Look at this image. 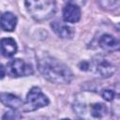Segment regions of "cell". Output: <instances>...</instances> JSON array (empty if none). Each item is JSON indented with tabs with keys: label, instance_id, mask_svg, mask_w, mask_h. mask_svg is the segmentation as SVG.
Returning a JSON list of instances; mask_svg holds the SVG:
<instances>
[{
	"label": "cell",
	"instance_id": "1",
	"mask_svg": "<svg viewBox=\"0 0 120 120\" xmlns=\"http://www.w3.org/2000/svg\"><path fill=\"white\" fill-rule=\"evenodd\" d=\"M38 68L41 75L51 82L69 83L73 79V73L70 68L52 56H43L38 60Z\"/></svg>",
	"mask_w": 120,
	"mask_h": 120
},
{
	"label": "cell",
	"instance_id": "2",
	"mask_svg": "<svg viewBox=\"0 0 120 120\" xmlns=\"http://www.w3.org/2000/svg\"><path fill=\"white\" fill-rule=\"evenodd\" d=\"M24 4L30 16L38 22L49 20L56 8L55 0H25Z\"/></svg>",
	"mask_w": 120,
	"mask_h": 120
},
{
	"label": "cell",
	"instance_id": "3",
	"mask_svg": "<svg viewBox=\"0 0 120 120\" xmlns=\"http://www.w3.org/2000/svg\"><path fill=\"white\" fill-rule=\"evenodd\" d=\"M73 110L77 114H79L82 117H84L85 113L88 112L93 118H103L108 112V108L103 102L92 101L87 106L84 102H82V100L79 98H77L74 101Z\"/></svg>",
	"mask_w": 120,
	"mask_h": 120
},
{
	"label": "cell",
	"instance_id": "4",
	"mask_svg": "<svg viewBox=\"0 0 120 120\" xmlns=\"http://www.w3.org/2000/svg\"><path fill=\"white\" fill-rule=\"evenodd\" d=\"M49 103V98L42 93L40 88L34 86L27 93L25 102L22 104V107L24 112H33L47 106Z\"/></svg>",
	"mask_w": 120,
	"mask_h": 120
},
{
	"label": "cell",
	"instance_id": "5",
	"mask_svg": "<svg viewBox=\"0 0 120 120\" xmlns=\"http://www.w3.org/2000/svg\"><path fill=\"white\" fill-rule=\"evenodd\" d=\"M88 70L101 78H109L116 71V67L103 55L95 56L90 63H88Z\"/></svg>",
	"mask_w": 120,
	"mask_h": 120
},
{
	"label": "cell",
	"instance_id": "6",
	"mask_svg": "<svg viewBox=\"0 0 120 120\" xmlns=\"http://www.w3.org/2000/svg\"><path fill=\"white\" fill-rule=\"evenodd\" d=\"M7 71L10 77L17 78V77L27 76V75L32 74L33 68L31 66L26 64L23 60L20 58H15L8 63Z\"/></svg>",
	"mask_w": 120,
	"mask_h": 120
},
{
	"label": "cell",
	"instance_id": "7",
	"mask_svg": "<svg viewBox=\"0 0 120 120\" xmlns=\"http://www.w3.org/2000/svg\"><path fill=\"white\" fill-rule=\"evenodd\" d=\"M98 45L106 52H117L119 50L120 43L118 38L112 37V35L104 34L99 38Z\"/></svg>",
	"mask_w": 120,
	"mask_h": 120
},
{
	"label": "cell",
	"instance_id": "8",
	"mask_svg": "<svg viewBox=\"0 0 120 120\" xmlns=\"http://www.w3.org/2000/svg\"><path fill=\"white\" fill-rule=\"evenodd\" d=\"M63 19L67 22H77L81 19V8L77 5L67 4L63 9Z\"/></svg>",
	"mask_w": 120,
	"mask_h": 120
},
{
	"label": "cell",
	"instance_id": "9",
	"mask_svg": "<svg viewBox=\"0 0 120 120\" xmlns=\"http://www.w3.org/2000/svg\"><path fill=\"white\" fill-rule=\"evenodd\" d=\"M51 27L53 32L61 38H71L74 35V29L72 27L59 21H53L51 23Z\"/></svg>",
	"mask_w": 120,
	"mask_h": 120
},
{
	"label": "cell",
	"instance_id": "10",
	"mask_svg": "<svg viewBox=\"0 0 120 120\" xmlns=\"http://www.w3.org/2000/svg\"><path fill=\"white\" fill-rule=\"evenodd\" d=\"M0 102L3 105H5L6 107H8L13 110L21 108L23 104L22 100L19 97L13 95V94H10V93H1L0 94Z\"/></svg>",
	"mask_w": 120,
	"mask_h": 120
},
{
	"label": "cell",
	"instance_id": "11",
	"mask_svg": "<svg viewBox=\"0 0 120 120\" xmlns=\"http://www.w3.org/2000/svg\"><path fill=\"white\" fill-rule=\"evenodd\" d=\"M0 51L6 57L13 56L17 52L16 41L12 38H3L0 39Z\"/></svg>",
	"mask_w": 120,
	"mask_h": 120
},
{
	"label": "cell",
	"instance_id": "12",
	"mask_svg": "<svg viewBox=\"0 0 120 120\" xmlns=\"http://www.w3.org/2000/svg\"><path fill=\"white\" fill-rule=\"evenodd\" d=\"M17 24V17L11 12H5L0 17V27L8 32H12Z\"/></svg>",
	"mask_w": 120,
	"mask_h": 120
},
{
	"label": "cell",
	"instance_id": "13",
	"mask_svg": "<svg viewBox=\"0 0 120 120\" xmlns=\"http://www.w3.org/2000/svg\"><path fill=\"white\" fill-rule=\"evenodd\" d=\"M100 3L102 7L108 9H114L119 7V0H100Z\"/></svg>",
	"mask_w": 120,
	"mask_h": 120
},
{
	"label": "cell",
	"instance_id": "14",
	"mask_svg": "<svg viewBox=\"0 0 120 120\" xmlns=\"http://www.w3.org/2000/svg\"><path fill=\"white\" fill-rule=\"evenodd\" d=\"M101 97L106 101H112L114 99L115 94H114V91L112 89H104L101 92Z\"/></svg>",
	"mask_w": 120,
	"mask_h": 120
},
{
	"label": "cell",
	"instance_id": "15",
	"mask_svg": "<svg viewBox=\"0 0 120 120\" xmlns=\"http://www.w3.org/2000/svg\"><path fill=\"white\" fill-rule=\"evenodd\" d=\"M3 119H20L22 118V115L19 114V112H7L3 117Z\"/></svg>",
	"mask_w": 120,
	"mask_h": 120
},
{
	"label": "cell",
	"instance_id": "16",
	"mask_svg": "<svg viewBox=\"0 0 120 120\" xmlns=\"http://www.w3.org/2000/svg\"><path fill=\"white\" fill-rule=\"evenodd\" d=\"M67 4H73V5H77V6H83L87 0H64Z\"/></svg>",
	"mask_w": 120,
	"mask_h": 120
},
{
	"label": "cell",
	"instance_id": "17",
	"mask_svg": "<svg viewBox=\"0 0 120 120\" xmlns=\"http://www.w3.org/2000/svg\"><path fill=\"white\" fill-rule=\"evenodd\" d=\"M5 73H6V69H5L4 66L0 64V79L4 78V76H5Z\"/></svg>",
	"mask_w": 120,
	"mask_h": 120
},
{
	"label": "cell",
	"instance_id": "18",
	"mask_svg": "<svg viewBox=\"0 0 120 120\" xmlns=\"http://www.w3.org/2000/svg\"><path fill=\"white\" fill-rule=\"evenodd\" d=\"M0 17H1V16H0Z\"/></svg>",
	"mask_w": 120,
	"mask_h": 120
}]
</instances>
